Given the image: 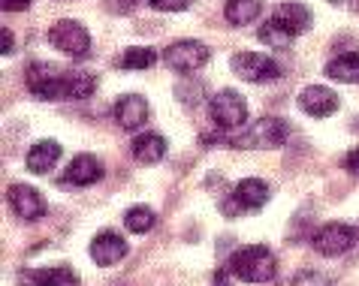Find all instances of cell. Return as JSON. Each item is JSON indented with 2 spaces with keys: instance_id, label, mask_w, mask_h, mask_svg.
I'll use <instances>...</instances> for the list:
<instances>
[{
  "instance_id": "cell-20",
  "label": "cell",
  "mask_w": 359,
  "mask_h": 286,
  "mask_svg": "<svg viewBox=\"0 0 359 286\" xmlns=\"http://www.w3.org/2000/svg\"><path fill=\"white\" fill-rule=\"evenodd\" d=\"M260 13H263V0H226L224 6V18L236 27L251 24Z\"/></svg>"
},
{
  "instance_id": "cell-9",
  "label": "cell",
  "mask_w": 359,
  "mask_h": 286,
  "mask_svg": "<svg viewBox=\"0 0 359 286\" xmlns=\"http://www.w3.org/2000/svg\"><path fill=\"white\" fill-rule=\"evenodd\" d=\"M9 205H13V211L22 217V220H39V217L46 214V199L27 184L9 187Z\"/></svg>"
},
{
  "instance_id": "cell-19",
  "label": "cell",
  "mask_w": 359,
  "mask_h": 286,
  "mask_svg": "<svg viewBox=\"0 0 359 286\" xmlns=\"http://www.w3.org/2000/svg\"><path fill=\"white\" fill-rule=\"evenodd\" d=\"M326 76L335 78V82H344V85H356L359 82V55L356 52H347V55H338L326 64Z\"/></svg>"
},
{
  "instance_id": "cell-4",
  "label": "cell",
  "mask_w": 359,
  "mask_h": 286,
  "mask_svg": "<svg viewBox=\"0 0 359 286\" xmlns=\"http://www.w3.org/2000/svg\"><path fill=\"white\" fill-rule=\"evenodd\" d=\"M229 64H233V73L238 78L254 82V85L281 78V66H278V61H272L269 55H260V52H238V55H233Z\"/></svg>"
},
{
  "instance_id": "cell-14",
  "label": "cell",
  "mask_w": 359,
  "mask_h": 286,
  "mask_svg": "<svg viewBox=\"0 0 359 286\" xmlns=\"http://www.w3.org/2000/svg\"><path fill=\"white\" fill-rule=\"evenodd\" d=\"M272 22L278 27H284V31L296 39L299 34H305L308 27H311V9L305 3H281L272 13Z\"/></svg>"
},
{
  "instance_id": "cell-25",
  "label": "cell",
  "mask_w": 359,
  "mask_h": 286,
  "mask_svg": "<svg viewBox=\"0 0 359 286\" xmlns=\"http://www.w3.org/2000/svg\"><path fill=\"white\" fill-rule=\"evenodd\" d=\"M293 286H329V278L323 271H314V269H305L293 278Z\"/></svg>"
},
{
  "instance_id": "cell-6",
  "label": "cell",
  "mask_w": 359,
  "mask_h": 286,
  "mask_svg": "<svg viewBox=\"0 0 359 286\" xmlns=\"http://www.w3.org/2000/svg\"><path fill=\"white\" fill-rule=\"evenodd\" d=\"M48 43L64 55L82 57V55H88V48H91V36H88L85 27L73 22V18H61V22H55L52 31H48Z\"/></svg>"
},
{
  "instance_id": "cell-3",
  "label": "cell",
  "mask_w": 359,
  "mask_h": 286,
  "mask_svg": "<svg viewBox=\"0 0 359 286\" xmlns=\"http://www.w3.org/2000/svg\"><path fill=\"white\" fill-rule=\"evenodd\" d=\"M163 61L175 73H196L208 64V45L199 39H178V43L166 45Z\"/></svg>"
},
{
  "instance_id": "cell-7",
  "label": "cell",
  "mask_w": 359,
  "mask_h": 286,
  "mask_svg": "<svg viewBox=\"0 0 359 286\" xmlns=\"http://www.w3.org/2000/svg\"><path fill=\"white\" fill-rule=\"evenodd\" d=\"M27 87L36 100H67L64 94V73H57L52 64L36 61L27 66Z\"/></svg>"
},
{
  "instance_id": "cell-29",
  "label": "cell",
  "mask_w": 359,
  "mask_h": 286,
  "mask_svg": "<svg viewBox=\"0 0 359 286\" xmlns=\"http://www.w3.org/2000/svg\"><path fill=\"white\" fill-rule=\"evenodd\" d=\"M13 43H15L13 31H9V27H4V31H0V52L9 55V52H13Z\"/></svg>"
},
{
  "instance_id": "cell-28",
  "label": "cell",
  "mask_w": 359,
  "mask_h": 286,
  "mask_svg": "<svg viewBox=\"0 0 359 286\" xmlns=\"http://www.w3.org/2000/svg\"><path fill=\"white\" fill-rule=\"evenodd\" d=\"M34 0H0V6L6 9V13H22V9H27Z\"/></svg>"
},
{
  "instance_id": "cell-8",
  "label": "cell",
  "mask_w": 359,
  "mask_h": 286,
  "mask_svg": "<svg viewBox=\"0 0 359 286\" xmlns=\"http://www.w3.org/2000/svg\"><path fill=\"white\" fill-rule=\"evenodd\" d=\"M356 244V229L347 223H326L320 232H314V250L323 256H341Z\"/></svg>"
},
{
  "instance_id": "cell-15",
  "label": "cell",
  "mask_w": 359,
  "mask_h": 286,
  "mask_svg": "<svg viewBox=\"0 0 359 286\" xmlns=\"http://www.w3.org/2000/svg\"><path fill=\"white\" fill-rule=\"evenodd\" d=\"M127 256V241L118 232H100L91 241V259L97 265H115Z\"/></svg>"
},
{
  "instance_id": "cell-16",
  "label": "cell",
  "mask_w": 359,
  "mask_h": 286,
  "mask_svg": "<svg viewBox=\"0 0 359 286\" xmlns=\"http://www.w3.org/2000/svg\"><path fill=\"white\" fill-rule=\"evenodd\" d=\"M233 199H236V208H242V211H257V208H263V205L269 202V187H266V181H260V178H245V181L236 184Z\"/></svg>"
},
{
  "instance_id": "cell-22",
  "label": "cell",
  "mask_w": 359,
  "mask_h": 286,
  "mask_svg": "<svg viewBox=\"0 0 359 286\" xmlns=\"http://www.w3.org/2000/svg\"><path fill=\"white\" fill-rule=\"evenodd\" d=\"M154 61H157L154 48L133 45V48H127V52L121 55V61H118V66H121V70H148V66H154Z\"/></svg>"
},
{
  "instance_id": "cell-11",
  "label": "cell",
  "mask_w": 359,
  "mask_h": 286,
  "mask_svg": "<svg viewBox=\"0 0 359 286\" xmlns=\"http://www.w3.org/2000/svg\"><path fill=\"white\" fill-rule=\"evenodd\" d=\"M112 115H115L118 127H124V130H139V127H142V124L148 121V115H151V108H148V103L142 100V96L127 94V96H121V100L115 103Z\"/></svg>"
},
{
  "instance_id": "cell-24",
  "label": "cell",
  "mask_w": 359,
  "mask_h": 286,
  "mask_svg": "<svg viewBox=\"0 0 359 286\" xmlns=\"http://www.w3.org/2000/svg\"><path fill=\"white\" fill-rule=\"evenodd\" d=\"M257 36H260V43L272 45V48H287V45L293 43V36L287 34L284 27H278V24L272 22V18H269V22H266V24L260 27V34H257Z\"/></svg>"
},
{
  "instance_id": "cell-23",
  "label": "cell",
  "mask_w": 359,
  "mask_h": 286,
  "mask_svg": "<svg viewBox=\"0 0 359 286\" xmlns=\"http://www.w3.org/2000/svg\"><path fill=\"white\" fill-rule=\"evenodd\" d=\"M154 223H157V217L148 205H133V208L124 214V226L136 235H145L148 229H154Z\"/></svg>"
},
{
  "instance_id": "cell-12",
  "label": "cell",
  "mask_w": 359,
  "mask_h": 286,
  "mask_svg": "<svg viewBox=\"0 0 359 286\" xmlns=\"http://www.w3.org/2000/svg\"><path fill=\"white\" fill-rule=\"evenodd\" d=\"M103 178V163L97 160L94 154H79L73 163H69V169L64 172V184L69 187H91Z\"/></svg>"
},
{
  "instance_id": "cell-10",
  "label": "cell",
  "mask_w": 359,
  "mask_h": 286,
  "mask_svg": "<svg viewBox=\"0 0 359 286\" xmlns=\"http://www.w3.org/2000/svg\"><path fill=\"white\" fill-rule=\"evenodd\" d=\"M299 106L311 117H329L338 112V96H335V91H329L323 85H311L299 94Z\"/></svg>"
},
{
  "instance_id": "cell-18",
  "label": "cell",
  "mask_w": 359,
  "mask_h": 286,
  "mask_svg": "<svg viewBox=\"0 0 359 286\" xmlns=\"http://www.w3.org/2000/svg\"><path fill=\"white\" fill-rule=\"evenodd\" d=\"M130 151H133V157L139 163H161L166 157V139L157 136V133H142V136L133 139Z\"/></svg>"
},
{
  "instance_id": "cell-13",
  "label": "cell",
  "mask_w": 359,
  "mask_h": 286,
  "mask_svg": "<svg viewBox=\"0 0 359 286\" xmlns=\"http://www.w3.org/2000/svg\"><path fill=\"white\" fill-rule=\"evenodd\" d=\"M18 286H79V278L67 265H57V269H31V271L18 274Z\"/></svg>"
},
{
  "instance_id": "cell-2",
  "label": "cell",
  "mask_w": 359,
  "mask_h": 286,
  "mask_svg": "<svg viewBox=\"0 0 359 286\" xmlns=\"http://www.w3.org/2000/svg\"><path fill=\"white\" fill-rule=\"evenodd\" d=\"M290 139V127L281 117H260L254 121L242 136H236V148H281Z\"/></svg>"
},
{
  "instance_id": "cell-1",
  "label": "cell",
  "mask_w": 359,
  "mask_h": 286,
  "mask_svg": "<svg viewBox=\"0 0 359 286\" xmlns=\"http://www.w3.org/2000/svg\"><path fill=\"white\" fill-rule=\"evenodd\" d=\"M275 253L263 248V244H248V248L236 250L226 262V271L236 274L245 283H266L275 278Z\"/></svg>"
},
{
  "instance_id": "cell-27",
  "label": "cell",
  "mask_w": 359,
  "mask_h": 286,
  "mask_svg": "<svg viewBox=\"0 0 359 286\" xmlns=\"http://www.w3.org/2000/svg\"><path fill=\"white\" fill-rule=\"evenodd\" d=\"M344 169L353 175V178H359V148H353V151L344 154Z\"/></svg>"
},
{
  "instance_id": "cell-26",
  "label": "cell",
  "mask_w": 359,
  "mask_h": 286,
  "mask_svg": "<svg viewBox=\"0 0 359 286\" xmlns=\"http://www.w3.org/2000/svg\"><path fill=\"white\" fill-rule=\"evenodd\" d=\"M154 9H161V13H182L194 3V0H148Z\"/></svg>"
},
{
  "instance_id": "cell-5",
  "label": "cell",
  "mask_w": 359,
  "mask_h": 286,
  "mask_svg": "<svg viewBox=\"0 0 359 286\" xmlns=\"http://www.w3.org/2000/svg\"><path fill=\"white\" fill-rule=\"evenodd\" d=\"M208 112H212V121L221 127V130H238V127H245V121H248V103L236 91H229V87H224L221 94L212 96Z\"/></svg>"
},
{
  "instance_id": "cell-21",
  "label": "cell",
  "mask_w": 359,
  "mask_h": 286,
  "mask_svg": "<svg viewBox=\"0 0 359 286\" xmlns=\"http://www.w3.org/2000/svg\"><path fill=\"white\" fill-rule=\"evenodd\" d=\"M97 87V78L91 73H64V94L67 100H85Z\"/></svg>"
},
{
  "instance_id": "cell-17",
  "label": "cell",
  "mask_w": 359,
  "mask_h": 286,
  "mask_svg": "<svg viewBox=\"0 0 359 286\" xmlns=\"http://www.w3.org/2000/svg\"><path fill=\"white\" fill-rule=\"evenodd\" d=\"M57 160H61V145H57L55 139H43L27 151V169H31L34 175H46Z\"/></svg>"
}]
</instances>
